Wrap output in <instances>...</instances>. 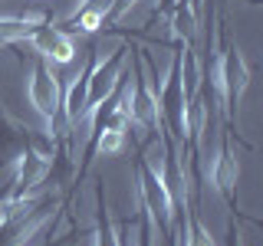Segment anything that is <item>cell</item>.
<instances>
[{"instance_id": "8992f818", "label": "cell", "mask_w": 263, "mask_h": 246, "mask_svg": "<svg viewBox=\"0 0 263 246\" xmlns=\"http://www.w3.org/2000/svg\"><path fill=\"white\" fill-rule=\"evenodd\" d=\"M184 246H217L211 236V230L184 207Z\"/></svg>"}, {"instance_id": "5b68a950", "label": "cell", "mask_w": 263, "mask_h": 246, "mask_svg": "<svg viewBox=\"0 0 263 246\" xmlns=\"http://www.w3.org/2000/svg\"><path fill=\"white\" fill-rule=\"evenodd\" d=\"M125 148V128L122 125H99L96 128V154H119Z\"/></svg>"}, {"instance_id": "6da1fadb", "label": "cell", "mask_w": 263, "mask_h": 246, "mask_svg": "<svg viewBox=\"0 0 263 246\" xmlns=\"http://www.w3.org/2000/svg\"><path fill=\"white\" fill-rule=\"evenodd\" d=\"M27 98H30L33 112L40 115V121H43L46 135L63 138L66 135L63 118H60L63 82L56 76V66H49L46 59H40V56H30V63H27Z\"/></svg>"}, {"instance_id": "3957f363", "label": "cell", "mask_w": 263, "mask_h": 246, "mask_svg": "<svg viewBox=\"0 0 263 246\" xmlns=\"http://www.w3.org/2000/svg\"><path fill=\"white\" fill-rule=\"evenodd\" d=\"M204 177L208 184L217 191L224 200L230 203L237 194V177H240V161H237V151L230 148V141H220L217 148L211 151L208 164H204Z\"/></svg>"}, {"instance_id": "7a4b0ae2", "label": "cell", "mask_w": 263, "mask_h": 246, "mask_svg": "<svg viewBox=\"0 0 263 246\" xmlns=\"http://www.w3.org/2000/svg\"><path fill=\"white\" fill-rule=\"evenodd\" d=\"M20 43H27L33 49V56L46 59L49 66H72L76 56H79L76 36L60 30V27H53V23H43V27L27 30V36H23Z\"/></svg>"}, {"instance_id": "277c9868", "label": "cell", "mask_w": 263, "mask_h": 246, "mask_svg": "<svg viewBox=\"0 0 263 246\" xmlns=\"http://www.w3.org/2000/svg\"><path fill=\"white\" fill-rule=\"evenodd\" d=\"M250 76H253V69H250V63L243 59V53H240L237 46H227V53H224V86H227V109H234V105L243 98L247 86H250Z\"/></svg>"}]
</instances>
